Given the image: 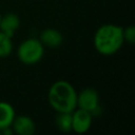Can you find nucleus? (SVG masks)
<instances>
[{
	"mask_svg": "<svg viewBox=\"0 0 135 135\" xmlns=\"http://www.w3.org/2000/svg\"><path fill=\"white\" fill-rule=\"evenodd\" d=\"M123 43V27L113 23L100 25L93 37L95 50L103 56H112L116 54Z\"/></svg>",
	"mask_w": 135,
	"mask_h": 135,
	"instance_id": "nucleus-1",
	"label": "nucleus"
},
{
	"mask_svg": "<svg viewBox=\"0 0 135 135\" xmlns=\"http://www.w3.org/2000/svg\"><path fill=\"white\" fill-rule=\"evenodd\" d=\"M55 124L61 132L68 133L72 131V114L71 113H57Z\"/></svg>",
	"mask_w": 135,
	"mask_h": 135,
	"instance_id": "nucleus-10",
	"label": "nucleus"
},
{
	"mask_svg": "<svg viewBox=\"0 0 135 135\" xmlns=\"http://www.w3.org/2000/svg\"><path fill=\"white\" fill-rule=\"evenodd\" d=\"M99 94L93 88H85L77 93V108L88 111L94 116L100 113Z\"/></svg>",
	"mask_w": 135,
	"mask_h": 135,
	"instance_id": "nucleus-4",
	"label": "nucleus"
},
{
	"mask_svg": "<svg viewBox=\"0 0 135 135\" xmlns=\"http://www.w3.org/2000/svg\"><path fill=\"white\" fill-rule=\"evenodd\" d=\"M1 17H2V15H1V13H0V21H1Z\"/></svg>",
	"mask_w": 135,
	"mask_h": 135,
	"instance_id": "nucleus-13",
	"label": "nucleus"
},
{
	"mask_svg": "<svg viewBox=\"0 0 135 135\" xmlns=\"http://www.w3.org/2000/svg\"><path fill=\"white\" fill-rule=\"evenodd\" d=\"M12 39L0 31V58H5L12 54L14 47Z\"/></svg>",
	"mask_w": 135,
	"mask_h": 135,
	"instance_id": "nucleus-11",
	"label": "nucleus"
},
{
	"mask_svg": "<svg viewBox=\"0 0 135 135\" xmlns=\"http://www.w3.org/2000/svg\"><path fill=\"white\" fill-rule=\"evenodd\" d=\"M44 55V46L38 38L23 40L17 49V57L20 62L26 65L38 63Z\"/></svg>",
	"mask_w": 135,
	"mask_h": 135,
	"instance_id": "nucleus-3",
	"label": "nucleus"
},
{
	"mask_svg": "<svg viewBox=\"0 0 135 135\" xmlns=\"http://www.w3.org/2000/svg\"><path fill=\"white\" fill-rule=\"evenodd\" d=\"M16 116L14 107L7 101H0V132L8 127H12Z\"/></svg>",
	"mask_w": 135,
	"mask_h": 135,
	"instance_id": "nucleus-9",
	"label": "nucleus"
},
{
	"mask_svg": "<svg viewBox=\"0 0 135 135\" xmlns=\"http://www.w3.org/2000/svg\"><path fill=\"white\" fill-rule=\"evenodd\" d=\"M43 46L47 47H58L62 44L63 42V36L62 34L55 28H45L43 30L38 38Z\"/></svg>",
	"mask_w": 135,
	"mask_h": 135,
	"instance_id": "nucleus-7",
	"label": "nucleus"
},
{
	"mask_svg": "<svg viewBox=\"0 0 135 135\" xmlns=\"http://www.w3.org/2000/svg\"><path fill=\"white\" fill-rule=\"evenodd\" d=\"M19 26H20V19L18 15L14 13H8L1 17L0 31L5 35H7L8 37L13 38Z\"/></svg>",
	"mask_w": 135,
	"mask_h": 135,
	"instance_id": "nucleus-8",
	"label": "nucleus"
},
{
	"mask_svg": "<svg viewBox=\"0 0 135 135\" xmlns=\"http://www.w3.org/2000/svg\"><path fill=\"white\" fill-rule=\"evenodd\" d=\"M72 131L77 134L86 133L93 122V115L88 111L76 108L72 113Z\"/></svg>",
	"mask_w": 135,
	"mask_h": 135,
	"instance_id": "nucleus-5",
	"label": "nucleus"
},
{
	"mask_svg": "<svg viewBox=\"0 0 135 135\" xmlns=\"http://www.w3.org/2000/svg\"><path fill=\"white\" fill-rule=\"evenodd\" d=\"M47 101L57 113H72L77 108V92L71 82L57 80L49 89Z\"/></svg>",
	"mask_w": 135,
	"mask_h": 135,
	"instance_id": "nucleus-2",
	"label": "nucleus"
},
{
	"mask_svg": "<svg viewBox=\"0 0 135 135\" xmlns=\"http://www.w3.org/2000/svg\"><path fill=\"white\" fill-rule=\"evenodd\" d=\"M123 39L124 42L133 44L135 42V27L133 25H129L123 28Z\"/></svg>",
	"mask_w": 135,
	"mask_h": 135,
	"instance_id": "nucleus-12",
	"label": "nucleus"
},
{
	"mask_svg": "<svg viewBox=\"0 0 135 135\" xmlns=\"http://www.w3.org/2000/svg\"><path fill=\"white\" fill-rule=\"evenodd\" d=\"M12 129L14 134L18 135H32L36 131V123L32 117L27 115H18L15 116Z\"/></svg>",
	"mask_w": 135,
	"mask_h": 135,
	"instance_id": "nucleus-6",
	"label": "nucleus"
}]
</instances>
